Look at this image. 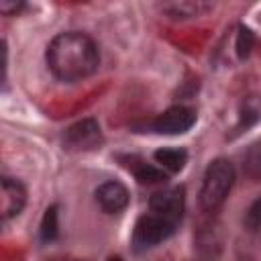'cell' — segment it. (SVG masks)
<instances>
[{
  "mask_svg": "<svg viewBox=\"0 0 261 261\" xmlns=\"http://www.w3.org/2000/svg\"><path fill=\"white\" fill-rule=\"evenodd\" d=\"M102 143L100 124L94 118H84L67 126L63 133V147L67 151H92Z\"/></svg>",
  "mask_w": 261,
  "mask_h": 261,
  "instance_id": "4",
  "label": "cell"
},
{
  "mask_svg": "<svg viewBox=\"0 0 261 261\" xmlns=\"http://www.w3.org/2000/svg\"><path fill=\"white\" fill-rule=\"evenodd\" d=\"M234 184V167L228 159H214L206 167L200 188V206L208 212L216 210Z\"/></svg>",
  "mask_w": 261,
  "mask_h": 261,
  "instance_id": "2",
  "label": "cell"
},
{
  "mask_svg": "<svg viewBox=\"0 0 261 261\" xmlns=\"http://www.w3.org/2000/svg\"><path fill=\"white\" fill-rule=\"evenodd\" d=\"M210 4H204V2H192V0H179V2H163L161 4V10L171 16V18H192V16H198L200 12L208 10Z\"/></svg>",
  "mask_w": 261,
  "mask_h": 261,
  "instance_id": "10",
  "label": "cell"
},
{
  "mask_svg": "<svg viewBox=\"0 0 261 261\" xmlns=\"http://www.w3.org/2000/svg\"><path fill=\"white\" fill-rule=\"evenodd\" d=\"M27 202V190L20 181L12 177H2V196H0V212L2 218L8 220L16 216Z\"/></svg>",
  "mask_w": 261,
  "mask_h": 261,
  "instance_id": "8",
  "label": "cell"
},
{
  "mask_svg": "<svg viewBox=\"0 0 261 261\" xmlns=\"http://www.w3.org/2000/svg\"><path fill=\"white\" fill-rule=\"evenodd\" d=\"M96 202L108 214H116L128 206V190L120 181H104L96 190Z\"/></svg>",
  "mask_w": 261,
  "mask_h": 261,
  "instance_id": "7",
  "label": "cell"
},
{
  "mask_svg": "<svg viewBox=\"0 0 261 261\" xmlns=\"http://www.w3.org/2000/svg\"><path fill=\"white\" fill-rule=\"evenodd\" d=\"M247 165H249V171L257 177H261V141L255 143L247 155Z\"/></svg>",
  "mask_w": 261,
  "mask_h": 261,
  "instance_id": "15",
  "label": "cell"
},
{
  "mask_svg": "<svg viewBox=\"0 0 261 261\" xmlns=\"http://www.w3.org/2000/svg\"><path fill=\"white\" fill-rule=\"evenodd\" d=\"M22 6H24V4H22V2H16V0H12V2H10V0H2V2H0V12L6 14V16H10V14H16Z\"/></svg>",
  "mask_w": 261,
  "mask_h": 261,
  "instance_id": "16",
  "label": "cell"
},
{
  "mask_svg": "<svg viewBox=\"0 0 261 261\" xmlns=\"http://www.w3.org/2000/svg\"><path fill=\"white\" fill-rule=\"evenodd\" d=\"M47 65L61 82H80L90 77L100 65L98 45L80 31L59 33L47 45Z\"/></svg>",
  "mask_w": 261,
  "mask_h": 261,
  "instance_id": "1",
  "label": "cell"
},
{
  "mask_svg": "<svg viewBox=\"0 0 261 261\" xmlns=\"http://www.w3.org/2000/svg\"><path fill=\"white\" fill-rule=\"evenodd\" d=\"M133 173H135L137 181L143 184V186H159V184L165 181L163 169H159V167H155L151 163H139V165H135L133 167Z\"/></svg>",
  "mask_w": 261,
  "mask_h": 261,
  "instance_id": "11",
  "label": "cell"
},
{
  "mask_svg": "<svg viewBox=\"0 0 261 261\" xmlns=\"http://www.w3.org/2000/svg\"><path fill=\"white\" fill-rule=\"evenodd\" d=\"M175 232V224L167 222L165 218L157 216V214H145L137 220L135 230H133V245L135 251H147L155 245H159L161 241L169 239Z\"/></svg>",
  "mask_w": 261,
  "mask_h": 261,
  "instance_id": "3",
  "label": "cell"
},
{
  "mask_svg": "<svg viewBox=\"0 0 261 261\" xmlns=\"http://www.w3.org/2000/svg\"><path fill=\"white\" fill-rule=\"evenodd\" d=\"M153 159H155V163H159L161 169H165L169 173H177L184 169V165L188 161V153H186V149L163 147V149H157L153 153Z\"/></svg>",
  "mask_w": 261,
  "mask_h": 261,
  "instance_id": "9",
  "label": "cell"
},
{
  "mask_svg": "<svg viewBox=\"0 0 261 261\" xmlns=\"http://www.w3.org/2000/svg\"><path fill=\"white\" fill-rule=\"evenodd\" d=\"M151 212L165 218L171 224H179L181 214H184V188H165L161 192H155L149 200Z\"/></svg>",
  "mask_w": 261,
  "mask_h": 261,
  "instance_id": "5",
  "label": "cell"
},
{
  "mask_svg": "<svg viewBox=\"0 0 261 261\" xmlns=\"http://www.w3.org/2000/svg\"><path fill=\"white\" fill-rule=\"evenodd\" d=\"M57 230H59V224H57V206H49L43 214V220H41V239L43 241H53L57 239Z\"/></svg>",
  "mask_w": 261,
  "mask_h": 261,
  "instance_id": "13",
  "label": "cell"
},
{
  "mask_svg": "<svg viewBox=\"0 0 261 261\" xmlns=\"http://www.w3.org/2000/svg\"><path fill=\"white\" fill-rule=\"evenodd\" d=\"M245 226L249 230H259L261 228V196L247 208V212H245Z\"/></svg>",
  "mask_w": 261,
  "mask_h": 261,
  "instance_id": "14",
  "label": "cell"
},
{
  "mask_svg": "<svg viewBox=\"0 0 261 261\" xmlns=\"http://www.w3.org/2000/svg\"><path fill=\"white\" fill-rule=\"evenodd\" d=\"M253 47H255V33L249 27L241 24L237 31V41H234V49H237L239 59H247L251 55Z\"/></svg>",
  "mask_w": 261,
  "mask_h": 261,
  "instance_id": "12",
  "label": "cell"
},
{
  "mask_svg": "<svg viewBox=\"0 0 261 261\" xmlns=\"http://www.w3.org/2000/svg\"><path fill=\"white\" fill-rule=\"evenodd\" d=\"M106 261H122V259H120V257H108Z\"/></svg>",
  "mask_w": 261,
  "mask_h": 261,
  "instance_id": "17",
  "label": "cell"
},
{
  "mask_svg": "<svg viewBox=\"0 0 261 261\" xmlns=\"http://www.w3.org/2000/svg\"><path fill=\"white\" fill-rule=\"evenodd\" d=\"M196 122V112L188 106H171L165 112H161L151 128L159 135H181L188 133Z\"/></svg>",
  "mask_w": 261,
  "mask_h": 261,
  "instance_id": "6",
  "label": "cell"
}]
</instances>
